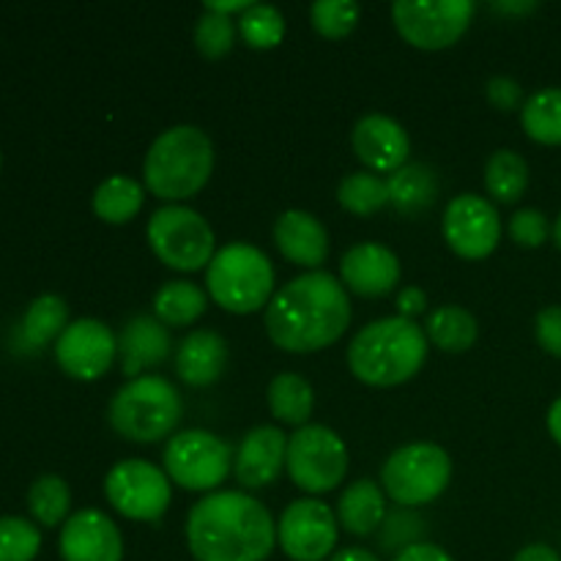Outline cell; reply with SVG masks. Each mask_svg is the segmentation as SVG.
I'll return each instance as SVG.
<instances>
[{
  "mask_svg": "<svg viewBox=\"0 0 561 561\" xmlns=\"http://www.w3.org/2000/svg\"><path fill=\"white\" fill-rule=\"evenodd\" d=\"M263 323L277 348L316 354L337 343L348 329V290L329 272H307L272 296Z\"/></svg>",
  "mask_w": 561,
  "mask_h": 561,
  "instance_id": "1",
  "label": "cell"
},
{
  "mask_svg": "<svg viewBox=\"0 0 561 561\" xmlns=\"http://www.w3.org/2000/svg\"><path fill=\"white\" fill-rule=\"evenodd\" d=\"M186 542L195 561H263L277 546V526L257 499L219 491L190 510Z\"/></svg>",
  "mask_w": 561,
  "mask_h": 561,
  "instance_id": "2",
  "label": "cell"
},
{
  "mask_svg": "<svg viewBox=\"0 0 561 561\" xmlns=\"http://www.w3.org/2000/svg\"><path fill=\"white\" fill-rule=\"evenodd\" d=\"M427 359V334L403 316L367 323L348 345V367L367 387H398L414 378Z\"/></svg>",
  "mask_w": 561,
  "mask_h": 561,
  "instance_id": "3",
  "label": "cell"
},
{
  "mask_svg": "<svg viewBox=\"0 0 561 561\" xmlns=\"http://www.w3.org/2000/svg\"><path fill=\"white\" fill-rule=\"evenodd\" d=\"M214 173L211 137L197 126H170L151 142L142 175L159 201H186L208 184Z\"/></svg>",
  "mask_w": 561,
  "mask_h": 561,
  "instance_id": "4",
  "label": "cell"
},
{
  "mask_svg": "<svg viewBox=\"0 0 561 561\" xmlns=\"http://www.w3.org/2000/svg\"><path fill=\"white\" fill-rule=\"evenodd\" d=\"M184 403L168 378L137 376L110 400V425L118 436L135 444H153L179 427Z\"/></svg>",
  "mask_w": 561,
  "mask_h": 561,
  "instance_id": "5",
  "label": "cell"
},
{
  "mask_svg": "<svg viewBox=\"0 0 561 561\" xmlns=\"http://www.w3.org/2000/svg\"><path fill=\"white\" fill-rule=\"evenodd\" d=\"M206 285L211 299L222 310L236 316H250L261 307H268L274 296V266L266 252L257 247L233 241L217 250L208 263Z\"/></svg>",
  "mask_w": 561,
  "mask_h": 561,
  "instance_id": "6",
  "label": "cell"
},
{
  "mask_svg": "<svg viewBox=\"0 0 561 561\" xmlns=\"http://www.w3.org/2000/svg\"><path fill=\"white\" fill-rule=\"evenodd\" d=\"M148 244L153 255L173 272H201L217 255L214 230L195 208L164 206L148 222Z\"/></svg>",
  "mask_w": 561,
  "mask_h": 561,
  "instance_id": "7",
  "label": "cell"
},
{
  "mask_svg": "<svg viewBox=\"0 0 561 561\" xmlns=\"http://www.w3.org/2000/svg\"><path fill=\"white\" fill-rule=\"evenodd\" d=\"M453 460L438 444H409L387 458L381 469L383 491L403 507H420L447 491Z\"/></svg>",
  "mask_w": 561,
  "mask_h": 561,
  "instance_id": "8",
  "label": "cell"
},
{
  "mask_svg": "<svg viewBox=\"0 0 561 561\" xmlns=\"http://www.w3.org/2000/svg\"><path fill=\"white\" fill-rule=\"evenodd\" d=\"M285 469L305 493H329L348 474V449L327 425H305L288 438Z\"/></svg>",
  "mask_w": 561,
  "mask_h": 561,
  "instance_id": "9",
  "label": "cell"
},
{
  "mask_svg": "<svg viewBox=\"0 0 561 561\" xmlns=\"http://www.w3.org/2000/svg\"><path fill=\"white\" fill-rule=\"evenodd\" d=\"M233 469V453L208 431L175 433L164 447V474L184 491L206 493L225 482Z\"/></svg>",
  "mask_w": 561,
  "mask_h": 561,
  "instance_id": "10",
  "label": "cell"
},
{
  "mask_svg": "<svg viewBox=\"0 0 561 561\" xmlns=\"http://www.w3.org/2000/svg\"><path fill=\"white\" fill-rule=\"evenodd\" d=\"M471 0H398L392 20L400 36L416 49H447L469 31Z\"/></svg>",
  "mask_w": 561,
  "mask_h": 561,
  "instance_id": "11",
  "label": "cell"
},
{
  "mask_svg": "<svg viewBox=\"0 0 561 561\" xmlns=\"http://www.w3.org/2000/svg\"><path fill=\"white\" fill-rule=\"evenodd\" d=\"M104 496L129 520H159L170 507V477L140 458L118 460L107 471Z\"/></svg>",
  "mask_w": 561,
  "mask_h": 561,
  "instance_id": "12",
  "label": "cell"
},
{
  "mask_svg": "<svg viewBox=\"0 0 561 561\" xmlns=\"http://www.w3.org/2000/svg\"><path fill=\"white\" fill-rule=\"evenodd\" d=\"M444 239L455 255L466 261H482L502 239V219L496 206L480 195H458L444 211Z\"/></svg>",
  "mask_w": 561,
  "mask_h": 561,
  "instance_id": "13",
  "label": "cell"
},
{
  "mask_svg": "<svg viewBox=\"0 0 561 561\" xmlns=\"http://www.w3.org/2000/svg\"><path fill=\"white\" fill-rule=\"evenodd\" d=\"M277 542L294 561H323L337 546V518L318 499L288 504L277 524Z\"/></svg>",
  "mask_w": 561,
  "mask_h": 561,
  "instance_id": "14",
  "label": "cell"
},
{
  "mask_svg": "<svg viewBox=\"0 0 561 561\" xmlns=\"http://www.w3.org/2000/svg\"><path fill=\"white\" fill-rule=\"evenodd\" d=\"M118 356V340L107 323L96 318H82L66 327L55 343V359L66 376L77 381H96Z\"/></svg>",
  "mask_w": 561,
  "mask_h": 561,
  "instance_id": "15",
  "label": "cell"
},
{
  "mask_svg": "<svg viewBox=\"0 0 561 561\" xmlns=\"http://www.w3.org/2000/svg\"><path fill=\"white\" fill-rule=\"evenodd\" d=\"M60 557L64 561H121L124 537L113 518L102 510H80L71 515L60 531Z\"/></svg>",
  "mask_w": 561,
  "mask_h": 561,
  "instance_id": "16",
  "label": "cell"
},
{
  "mask_svg": "<svg viewBox=\"0 0 561 561\" xmlns=\"http://www.w3.org/2000/svg\"><path fill=\"white\" fill-rule=\"evenodd\" d=\"M340 277L351 294L362 296V299H381L398 288L400 261L389 247L362 241L343 255Z\"/></svg>",
  "mask_w": 561,
  "mask_h": 561,
  "instance_id": "17",
  "label": "cell"
},
{
  "mask_svg": "<svg viewBox=\"0 0 561 561\" xmlns=\"http://www.w3.org/2000/svg\"><path fill=\"white\" fill-rule=\"evenodd\" d=\"M285 458H288V436L279 427H252L239 444V453L233 458V474L247 491L268 488L283 474Z\"/></svg>",
  "mask_w": 561,
  "mask_h": 561,
  "instance_id": "18",
  "label": "cell"
},
{
  "mask_svg": "<svg viewBox=\"0 0 561 561\" xmlns=\"http://www.w3.org/2000/svg\"><path fill=\"white\" fill-rule=\"evenodd\" d=\"M351 146H354L359 162H365L373 173H398L405 168L411 153V140L403 126L389 115H365L351 131Z\"/></svg>",
  "mask_w": 561,
  "mask_h": 561,
  "instance_id": "19",
  "label": "cell"
},
{
  "mask_svg": "<svg viewBox=\"0 0 561 561\" xmlns=\"http://www.w3.org/2000/svg\"><path fill=\"white\" fill-rule=\"evenodd\" d=\"M274 241H277L279 252L288 257L290 263L301 268H312L318 272L329 255V233L323 222L312 214L299 211H285L283 217L274 225Z\"/></svg>",
  "mask_w": 561,
  "mask_h": 561,
  "instance_id": "20",
  "label": "cell"
},
{
  "mask_svg": "<svg viewBox=\"0 0 561 561\" xmlns=\"http://www.w3.org/2000/svg\"><path fill=\"white\" fill-rule=\"evenodd\" d=\"M225 365H228V343L211 329L186 334L175 351V376L186 387H211L222 378Z\"/></svg>",
  "mask_w": 561,
  "mask_h": 561,
  "instance_id": "21",
  "label": "cell"
},
{
  "mask_svg": "<svg viewBox=\"0 0 561 561\" xmlns=\"http://www.w3.org/2000/svg\"><path fill=\"white\" fill-rule=\"evenodd\" d=\"M168 356L170 334L164 323L153 316H137L126 323L118 340V359L126 378H137V373L159 367Z\"/></svg>",
  "mask_w": 561,
  "mask_h": 561,
  "instance_id": "22",
  "label": "cell"
},
{
  "mask_svg": "<svg viewBox=\"0 0 561 561\" xmlns=\"http://www.w3.org/2000/svg\"><path fill=\"white\" fill-rule=\"evenodd\" d=\"M337 520L348 535L367 537L387 520V499L383 491L370 480H359L348 485L340 496Z\"/></svg>",
  "mask_w": 561,
  "mask_h": 561,
  "instance_id": "23",
  "label": "cell"
},
{
  "mask_svg": "<svg viewBox=\"0 0 561 561\" xmlns=\"http://www.w3.org/2000/svg\"><path fill=\"white\" fill-rule=\"evenodd\" d=\"M427 340L447 354H463L480 337V323L466 307L444 305L427 316Z\"/></svg>",
  "mask_w": 561,
  "mask_h": 561,
  "instance_id": "24",
  "label": "cell"
},
{
  "mask_svg": "<svg viewBox=\"0 0 561 561\" xmlns=\"http://www.w3.org/2000/svg\"><path fill=\"white\" fill-rule=\"evenodd\" d=\"M389 184V203L398 208L400 214H422L425 208L433 206L438 197V179L427 164L414 162L400 168L392 173Z\"/></svg>",
  "mask_w": 561,
  "mask_h": 561,
  "instance_id": "25",
  "label": "cell"
},
{
  "mask_svg": "<svg viewBox=\"0 0 561 561\" xmlns=\"http://www.w3.org/2000/svg\"><path fill=\"white\" fill-rule=\"evenodd\" d=\"M266 398L274 420L294 427H305L312 414V405H316L312 387L305 378L296 376V373H279V376H274L272 383H268Z\"/></svg>",
  "mask_w": 561,
  "mask_h": 561,
  "instance_id": "26",
  "label": "cell"
},
{
  "mask_svg": "<svg viewBox=\"0 0 561 561\" xmlns=\"http://www.w3.org/2000/svg\"><path fill=\"white\" fill-rule=\"evenodd\" d=\"M206 294L195 283L175 279V283H164L153 296V318L173 329L190 327L206 312Z\"/></svg>",
  "mask_w": 561,
  "mask_h": 561,
  "instance_id": "27",
  "label": "cell"
},
{
  "mask_svg": "<svg viewBox=\"0 0 561 561\" xmlns=\"http://www.w3.org/2000/svg\"><path fill=\"white\" fill-rule=\"evenodd\" d=\"M146 190L129 175H113L93 192V211L110 225H126L140 214Z\"/></svg>",
  "mask_w": 561,
  "mask_h": 561,
  "instance_id": "28",
  "label": "cell"
},
{
  "mask_svg": "<svg viewBox=\"0 0 561 561\" xmlns=\"http://www.w3.org/2000/svg\"><path fill=\"white\" fill-rule=\"evenodd\" d=\"M485 186L491 197H496L504 206L518 203L524 197L526 186H529V164L520 153L510 151V148H499L485 164Z\"/></svg>",
  "mask_w": 561,
  "mask_h": 561,
  "instance_id": "29",
  "label": "cell"
},
{
  "mask_svg": "<svg viewBox=\"0 0 561 561\" xmlns=\"http://www.w3.org/2000/svg\"><path fill=\"white\" fill-rule=\"evenodd\" d=\"M520 124L535 142L561 146V88H546L526 99Z\"/></svg>",
  "mask_w": 561,
  "mask_h": 561,
  "instance_id": "30",
  "label": "cell"
},
{
  "mask_svg": "<svg viewBox=\"0 0 561 561\" xmlns=\"http://www.w3.org/2000/svg\"><path fill=\"white\" fill-rule=\"evenodd\" d=\"M69 307L60 296H38L31 301L25 318H22V340H25L31 348H42L49 340L60 337L69 327Z\"/></svg>",
  "mask_w": 561,
  "mask_h": 561,
  "instance_id": "31",
  "label": "cell"
},
{
  "mask_svg": "<svg viewBox=\"0 0 561 561\" xmlns=\"http://www.w3.org/2000/svg\"><path fill=\"white\" fill-rule=\"evenodd\" d=\"M69 507L71 491L64 482V477L58 474L38 477L31 485V491H27V510L36 518V524L47 526V529L64 524V518L69 515Z\"/></svg>",
  "mask_w": 561,
  "mask_h": 561,
  "instance_id": "32",
  "label": "cell"
},
{
  "mask_svg": "<svg viewBox=\"0 0 561 561\" xmlns=\"http://www.w3.org/2000/svg\"><path fill=\"white\" fill-rule=\"evenodd\" d=\"M337 201L348 214L370 217L389 203V184L376 173H351L340 181Z\"/></svg>",
  "mask_w": 561,
  "mask_h": 561,
  "instance_id": "33",
  "label": "cell"
},
{
  "mask_svg": "<svg viewBox=\"0 0 561 561\" xmlns=\"http://www.w3.org/2000/svg\"><path fill=\"white\" fill-rule=\"evenodd\" d=\"M239 33L252 49H274L285 36L283 11L268 3H252L239 16Z\"/></svg>",
  "mask_w": 561,
  "mask_h": 561,
  "instance_id": "34",
  "label": "cell"
},
{
  "mask_svg": "<svg viewBox=\"0 0 561 561\" xmlns=\"http://www.w3.org/2000/svg\"><path fill=\"white\" fill-rule=\"evenodd\" d=\"M42 548V531L25 518H0V561H33Z\"/></svg>",
  "mask_w": 561,
  "mask_h": 561,
  "instance_id": "35",
  "label": "cell"
},
{
  "mask_svg": "<svg viewBox=\"0 0 561 561\" xmlns=\"http://www.w3.org/2000/svg\"><path fill=\"white\" fill-rule=\"evenodd\" d=\"M236 44V25L230 16L206 11L195 25V47L208 60L225 58Z\"/></svg>",
  "mask_w": 561,
  "mask_h": 561,
  "instance_id": "36",
  "label": "cell"
},
{
  "mask_svg": "<svg viewBox=\"0 0 561 561\" xmlns=\"http://www.w3.org/2000/svg\"><path fill=\"white\" fill-rule=\"evenodd\" d=\"M312 27L323 38H345L359 22V5L354 0H318L310 9Z\"/></svg>",
  "mask_w": 561,
  "mask_h": 561,
  "instance_id": "37",
  "label": "cell"
},
{
  "mask_svg": "<svg viewBox=\"0 0 561 561\" xmlns=\"http://www.w3.org/2000/svg\"><path fill=\"white\" fill-rule=\"evenodd\" d=\"M548 233H551V225L548 217L537 208H520L510 219V236H513L515 244L526 247V250H535V247L546 244Z\"/></svg>",
  "mask_w": 561,
  "mask_h": 561,
  "instance_id": "38",
  "label": "cell"
},
{
  "mask_svg": "<svg viewBox=\"0 0 561 561\" xmlns=\"http://www.w3.org/2000/svg\"><path fill=\"white\" fill-rule=\"evenodd\" d=\"M537 343L546 354L559 356L561 359V305H551L546 310H540L535 323Z\"/></svg>",
  "mask_w": 561,
  "mask_h": 561,
  "instance_id": "39",
  "label": "cell"
},
{
  "mask_svg": "<svg viewBox=\"0 0 561 561\" xmlns=\"http://www.w3.org/2000/svg\"><path fill=\"white\" fill-rule=\"evenodd\" d=\"M488 99H491L493 107L504 110V113H510V110H524V88L513 77H491L488 80Z\"/></svg>",
  "mask_w": 561,
  "mask_h": 561,
  "instance_id": "40",
  "label": "cell"
},
{
  "mask_svg": "<svg viewBox=\"0 0 561 561\" xmlns=\"http://www.w3.org/2000/svg\"><path fill=\"white\" fill-rule=\"evenodd\" d=\"M394 305H398L400 316L409 318V321H414L416 316H422V312L427 310V294L422 288H416V285H409V288L400 290L398 299H394Z\"/></svg>",
  "mask_w": 561,
  "mask_h": 561,
  "instance_id": "41",
  "label": "cell"
},
{
  "mask_svg": "<svg viewBox=\"0 0 561 561\" xmlns=\"http://www.w3.org/2000/svg\"><path fill=\"white\" fill-rule=\"evenodd\" d=\"M394 561H455L444 548L433 546V542H411L403 551L394 557Z\"/></svg>",
  "mask_w": 561,
  "mask_h": 561,
  "instance_id": "42",
  "label": "cell"
},
{
  "mask_svg": "<svg viewBox=\"0 0 561 561\" xmlns=\"http://www.w3.org/2000/svg\"><path fill=\"white\" fill-rule=\"evenodd\" d=\"M513 561H561V557L551 546H546V542H531L524 551H518V557Z\"/></svg>",
  "mask_w": 561,
  "mask_h": 561,
  "instance_id": "43",
  "label": "cell"
},
{
  "mask_svg": "<svg viewBox=\"0 0 561 561\" xmlns=\"http://www.w3.org/2000/svg\"><path fill=\"white\" fill-rule=\"evenodd\" d=\"M250 0H228V3H222V0H208L206 3V11H217V14H225L230 16L233 11H241L244 14L247 9H250Z\"/></svg>",
  "mask_w": 561,
  "mask_h": 561,
  "instance_id": "44",
  "label": "cell"
},
{
  "mask_svg": "<svg viewBox=\"0 0 561 561\" xmlns=\"http://www.w3.org/2000/svg\"><path fill=\"white\" fill-rule=\"evenodd\" d=\"M329 561H378V557L367 551V548H343Z\"/></svg>",
  "mask_w": 561,
  "mask_h": 561,
  "instance_id": "45",
  "label": "cell"
},
{
  "mask_svg": "<svg viewBox=\"0 0 561 561\" xmlns=\"http://www.w3.org/2000/svg\"><path fill=\"white\" fill-rule=\"evenodd\" d=\"M548 431H551L553 442L561 447V398L551 405V411H548Z\"/></svg>",
  "mask_w": 561,
  "mask_h": 561,
  "instance_id": "46",
  "label": "cell"
},
{
  "mask_svg": "<svg viewBox=\"0 0 561 561\" xmlns=\"http://www.w3.org/2000/svg\"><path fill=\"white\" fill-rule=\"evenodd\" d=\"M496 11H515V14H526V11H535L537 3H496Z\"/></svg>",
  "mask_w": 561,
  "mask_h": 561,
  "instance_id": "47",
  "label": "cell"
},
{
  "mask_svg": "<svg viewBox=\"0 0 561 561\" xmlns=\"http://www.w3.org/2000/svg\"><path fill=\"white\" fill-rule=\"evenodd\" d=\"M553 241H557V247L561 250V214H559L557 225H553Z\"/></svg>",
  "mask_w": 561,
  "mask_h": 561,
  "instance_id": "48",
  "label": "cell"
}]
</instances>
